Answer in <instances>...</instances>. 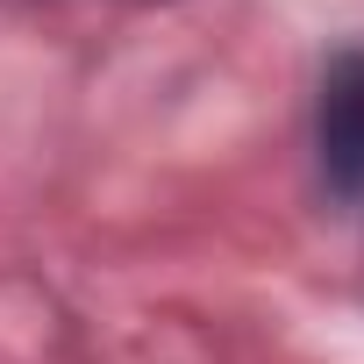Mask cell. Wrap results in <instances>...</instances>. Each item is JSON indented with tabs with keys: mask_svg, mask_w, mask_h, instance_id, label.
I'll list each match as a JSON object with an SVG mask.
<instances>
[{
	"mask_svg": "<svg viewBox=\"0 0 364 364\" xmlns=\"http://www.w3.org/2000/svg\"><path fill=\"white\" fill-rule=\"evenodd\" d=\"M314 157H321V186L364 215V50H336L321 72Z\"/></svg>",
	"mask_w": 364,
	"mask_h": 364,
	"instance_id": "1",
	"label": "cell"
}]
</instances>
